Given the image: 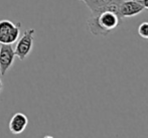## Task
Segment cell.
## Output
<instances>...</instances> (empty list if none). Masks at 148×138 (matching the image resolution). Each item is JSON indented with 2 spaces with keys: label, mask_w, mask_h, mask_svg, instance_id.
Listing matches in <instances>:
<instances>
[{
  "label": "cell",
  "mask_w": 148,
  "mask_h": 138,
  "mask_svg": "<svg viewBox=\"0 0 148 138\" xmlns=\"http://www.w3.org/2000/svg\"><path fill=\"white\" fill-rule=\"evenodd\" d=\"M123 19L116 13L104 9L98 13H92L88 18L90 32L96 36H107L116 27L122 24Z\"/></svg>",
  "instance_id": "obj_1"
},
{
  "label": "cell",
  "mask_w": 148,
  "mask_h": 138,
  "mask_svg": "<svg viewBox=\"0 0 148 138\" xmlns=\"http://www.w3.org/2000/svg\"><path fill=\"white\" fill-rule=\"evenodd\" d=\"M144 10V7L138 0H123L120 4V15L122 18L133 17Z\"/></svg>",
  "instance_id": "obj_5"
},
{
  "label": "cell",
  "mask_w": 148,
  "mask_h": 138,
  "mask_svg": "<svg viewBox=\"0 0 148 138\" xmlns=\"http://www.w3.org/2000/svg\"><path fill=\"white\" fill-rule=\"evenodd\" d=\"M79 1H82V0H79Z\"/></svg>",
  "instance_id": "obj_11"
},
{
  "label": "cell",
  "mask_w": 148,
  "mask_h": 138,
  "mask_svg": "<svg viewBox=\"0 0 148 138\" xmlns=\"http://www.w3.org/2000/svg\"><path fill=\"white\" fill-rule=\"evenodd\" d=\"M28 124V119L23 113H16L9 122V130L12 134H20Z\"/></svg>",
  "instance_id": "obj_6"
},
{
  "label": "cell",
  "mask_w": 148,
  "mask_h": 138,
  "mask_svg": "<svg viewBox=\"0 0 148 138\" xmlns=\"http://www.w3.org/2000/svg\"><path fill=\"white\" fill-rule=\"evenodd\" d=\"M34 28H29L25 30L19 41L16 43V47L14 49L15 55L20 60H24L30 54L33 47V41H34Z\"/></svg>",
  "instance_id": "obj_3"
},
{
  "label": "cell",
  "mask_w": 148,
  "mask_h": 138,
  "mask_svg": "<svg viewBox=\"0 0 148 138\" xmlns=\"http://www.w3.org/2000/svg\"><path fill=\"white\" fill-rule=\"evenodd\" d=\"M20 33V23L14 24L7 19L0 20V43L12 45L17 41Z\"/></svg>",
  "instance_id": "obj_2"
},
{
  "label": "cell",
  "mask_w": 148,
  "mask_h": 138,
  "mask_svg": "<svg viewBox=\"0 0 148 138\" xmlns=\"http://www.w3.org/2000/svg\"><path fill=\"white\" fill-rule=\"evenodd\" d=\"M117 0H82L87 5V7L91 10V13H98L102 11L107 5L115 2Z\"/></svg>",
  "instance_id": "obj_7"
},
{
  "label": "cell",
  "mask_w": 148,
  "mask_h": 138,
  "mask_svg": "<svg viewBox=\"0 0 148 138\" xmlns=\"http://www.w3.org/2000/svg\"><path fill=\"white\" fill-rule=\"evenodd\" d=\"M138 1L142 4L144 9H148V0H138Z\"/></svg>",
  "instance_id": "obj_9"
},
{
  "label": "cell",
  "mask_w": 148,
  "mask_h": 138,
  "mask_svg": "<svg viewBox=\"0 0 148 138\" xmlns=\"http://www.w3.org/2000/svg\"><path fill=\"white\" fill-rule=\"evenodd\" d=\"M138 34L142 38L148 39V22H142L138 27Z\"/></svg>",
  "instance_id": "obj_8"
},
{
  "label": "cell",
  "mask_w": 148,
  "mask_h": 138,
  "mask_svg": "<svg viewBox=\"0 0 148 138\" xmlns=\"http://www.w3.org/2000/svg\"><path fill=\"white\" fill-rule=\"evenodd\" d=\"M2 87H3V85H2V82H1V80H0V93H1V91H2Z\"/></svg>",
  "instance_id": "obj_10"
},
{
  "label": "cell",
  "mask_w": 148,
  "mask_h": 138,
  "mask_svg": "<svg viewBox=\"0 0 148 138\" xmlns=\"http://www.w3.org/2000/svg\"><path fill=\"white\" fill-rule=\"evenodd\" d=\"M15 56V51L11 45H0V73H1V76H5L7 71L12 67Z\"/></svg>",
  "instance_id": "obj_4"
}]
</instances>
